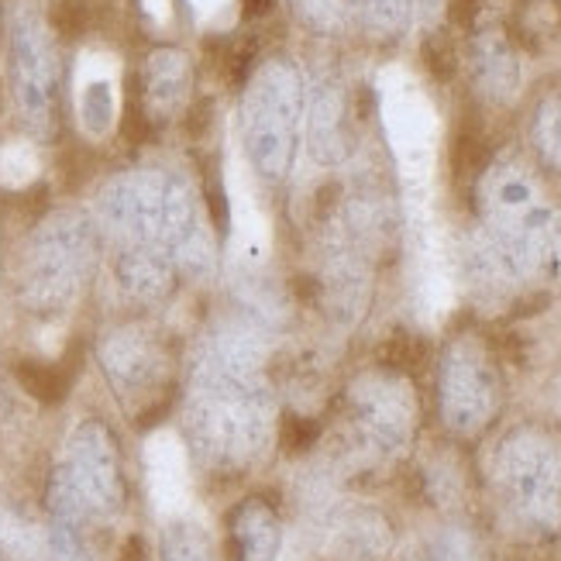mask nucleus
<instances>
[{"mask_svg":"<svg viewBox=\"0 0 561 561\" xmlns=\"http://www.w3.org/2000/svg\"><path fill=\"white\" fill-rule=\"evenodd\" d=\"M265 328L234 317L207 331L183 386V437L197 469L214 479L249 476L279 431Z\"/></svg>","mask_w":561,"mask_h":561,"instance_id":"f257e3e1","label":"nucleus"},{"mask_svg":"<svg viewBox=\"0 0 561 561\" xmlns=\"http://www.w3.org/2000/svg\"><path fill=\"white\" fill-rule=\"evenodd\" d=\"M476 234L510 286L561 276V207L524 159H490L476 180Z\"/></svg>","mask_w":561,"mask_h":561,"instance_id":"f03ea898","label":"nucleus"},{"mask_svg":"<svg viewBox=\"0 0 561 561\" xmlns=\"http://www.w3.org/2000/svg\"><path fill=\"white\" fill-rule=\"evenodd\" d=\"M341 466L373 472L410 455L421 431V397L397 365H373L348 379L341 397Z\"/></svg>","mask_w":561,"mask_h":561,"instance_id":"7ed1b4c3","label":"nucleus"},{"mask_svg":"<svg viewBox=\"0 0 561 561\" xmlns=\"http://www.w3.org/2000/svg\"><path fill=\"white\" fill-rule=\"evenodd\" d=\"M490 485L503 520L527 541L561 534V434L545 424L510 427L490 455Z\"/></svg>","mask_w":561,"mask_h":561,"instance_id":"20e7f679","label":"nucleus"},{"mask_svg":"<svg viewBox=\"0 0 561 561\" xmlns=\"http://www.w3.org/2000/svg\"><path fill=\"white\" fill-rule=\"evenodd\" d=\"M307 114V80L289 56H270L241 93V141L265 183H286L297 165L300 125Z\"/></svg>","mask_w":561,"mask_h":561,"instance_id":"39448f33","label":"nucleus"},{"mask_svg":"<svg viewBox=\"0 0 561 561\" xmlns=\"http://www.w3.org/2000/svg\"><path fill=\"white\" fill-rule=\"evenodd\" d=\"M101 262V228L83 210H56L38 221L21 262V304L32 313L66 310Z\"/></svg>","mask_w":561,"mask_h":561,"instance_id":"423d86ee","label":"nucleus"},{"mask_svg":"<svg viewBox=\"0 0 561 561\" xmlns=\"http://www.w3.org/2000/svg\"><path fill=\"white\" fill-rule=\"evenodd\" d=\"M8 83L18 121L32 138L53 141L62 121V62L32 0H18L8 21Z\"/></svg>","mask_w":561,"mask_h":561,"instance_id":"0eeeda50","label":"nucleus"},{"mask_svg":"<svg viewBox=\"0 0 561 561\" xmlns=\"http://www.w3.org/2000/svg\"><path fill=\"white\" fill-rule=\"evenodd\" d=\"M506 400L503 369L476 331L455 334L437 358V417L455 442H476L490 431Z\"/></svg>","mask_w":561,"mask_h":561,"instance_id":"6e6552de","label":"nucleus"},{"mask_svg":"<svg viewBox=\"0 0 561 561\" xmlns=\"http://www.w3.org/2000/svg\"><path fill=\"white\" fill-rule=\"evenodd\" d=\"M96 362L114 389V397L125 407H138L152 413L165 403V393L173 389L176 365L169 355L165 341L145 324H117L96 341Z\"/></svg>","mask_w":561,"mask_h":561,"instance_id":"1a4fd4ad","label":"nucleus"},{"mask_svg":"<svg viewBox=\"0 0 561 561\" xmlns=\"http://www.w3.org/2000/svg\"><path fill=\"white\" fill-rule=\"evenodd\" d=\"M56 469L62 472L72 496L83 503L93 524L111 520L125 510L128 503L125 466H121L117 437L104 421L87 417L72 427L62 461Z\"/></svg>","mask_w":561,"mask_h":561,"instance_id":"9d476101","label":"nucleus"},{"mask_svg":"<svg viewBox=\"0 0 561 561\" xmlns=\"http://www.w3.org/2000/svg\"><path fill=\"white\" fill-rule=\"evenodd\" d=\"M376 289V255L365 252L334 221L324 225L321 265H317V304L334 328L365 321Z\"/></svg>","mask_w":561,"mask_h":561,"instance_id":"9b49d317","label":"nucleus"},{"mask_svg":"<svg viewBox=\"0 0 561 561\" xmlns=\"http://www.w3.org/2000/svg\"><path fill=\"white\" fill-rule=\"evenodd\" d=\"M169 193V169H131L117 173L96 193L93 221L101 234L114 238L117 245L131 241H152L162 245V214Z\"/></svg>","mask_w":561,"mask_h":561,"instance_id":"f8f14e48","label":"nucleus"},{"mask_svg":"<svg viewBox=\"0 0 561 561\" xmlns=\"http://www.w3.org/2000/svg\"><path fill=\"white\" fill-rule=\"evenodd\" d=\"M307 145L313 162L341 165L355 152V125H352V90L337 77L317 80L307 104Z\"/></svg>","mask_w":561,"mask_h":561,"instance_id":"ddd939ff","label":"nucleus"},{"mask_svg":"<svg viewBox=\"0 0 561 561\" xmlns=\"http://www.w3.org/2000/svg\"><path fill=\"white\" fill-rule=\"evenodd\" d=\"M193 93V59L176 45H159L145 56L141 66V96L138 107L149 125L173 121Z\"/></svg>","mask_w":561,"mask_h":561,"instance_id":"4468645a","label":"nucleus"},{"mask_svg":"<svg viewBox=\"0 0 561 561\" xmlns=\"http://www.w3.org/2000/svg\"><path fill=\"white\" fill-rule=\"evenodd\" d=\"M114 283L131 304L159 307L173 297L180 283V270L173 255L152 241H131V245H117L114 252Z\"/></svg>","mask_w":561,"mask_h":561,"instance_id":"2eb2a0df","label":"nucleus"},{"mask_svg":"<svg viewBox=\"0 0 561 561\" xmlns=\"http://www.w3.org/2000/svg\"><path fill=\"white\" fill-rule=\"evenodd\" d=\"M469 80L485 104H510L520 90V56L500 24H482L469 38Z\"/></svg>","mask_w":561,"mask_h":561,"instance_id":"dca6fc26","label":"nucleus"},{"mask_svg":"<svg viewBox=\"0 0 561 561\" xmlns=\"http://www.w3.org/2000/svg\"><path fill=\"white\" fill-rule=\"evenodd\" d=\"M283 548V517L273 500L245 496L228 514L231 561H276Z\"/></svg>","mask_w":561,"mask_h":561,"instance_id":"f3484780","label":"nucleus"},{"mask_svg":"<svg viewBox=\"0 0 561 561\" xmlns=\"http://www.w3.org/2000/svg\"><path fill=\"white\" fill-rule=\"evenodd\" d=\"M393 548V530L379 510H345L334 520V551L341 561H382Z\"/></svg>","mask_w":561,"mask_h":561,"instance_id":"a211bd4d","label":"nucleus"},{"mask_svg":"<svg viewBox=\"0 0 561 561\" xmlns=\"http://www.w3.org/2000/svg\"><path fill=\"white\" fill-rule=\"evenodd\" d=\"M403 561H485V548L472 524L445 520L417 534L407 545Z\"/></svg>","mask_w":561,"mask_h":561,"instance_id":"6ab92c4d","label":"nucleus"},{"mask_svg":"<svg viewBox=\"0 0 561 561\" xmlns=\"http://www.w3.org/2000/svg\"><path fill=\"white\" fill-rule=\"evenodd\" d=\"M530 145L548 173L561 176V90L545 93L530 114Z\"/></svg>","mask_w":561,"mask_h":561,"instance_id":"aec40b11","label":"nucleus"},{"mask_svg":"<svg viewBox=\"0 0 561 561\" xmlns=\"http://www.w3.org/2000/svg\"><path fill=\"white\" fill-rule=\"evenodd\" d=\"M0 554L8 561H38L45 554V534L8 503H0Z\"/></svg>","mask_w":561,"mask_h":561,"instance_id":"412c9836","label":"nucleus"},{"mask_svg":"<svg viewBox=\"0 0 561 561\" xmlns=\"http://www.w3.org/2000/svg\"><path fill=\"white\" fill-rule=\"evenodd\" d=\"M159 561H217L207 530L193 520L165 524L159 541Z\"/></svg>","mask_w":561,"mask_h":561,"instance_id":"4be33fe9","label":"nucleus"},{"mask_svg":"<svg viewBox=\"0 0 561 561\" xmlns=\"http://www.w3.org/2000/svg\"><path fill=\"white\" fill-rule=\"evenodd\" d=\"M289 4L310 32L328 35V38L345 35L355 18L352 0H289Z\"/></svg>","mask_w":561,"mask_h":561,"instance_id":"5701e85b","label":"nucleus"},{"mask_svg":"<svg viewBox=\"0 0 561 561\" xmlns=\"http://www.w3.org/2000/svg\"><path fill=\"white\" fill-rule=\"evenodd\" d=\"M352 11L373 35L397 38L400 32H407L413 0H352Z\"/></svg>","mask_w":561,"mask_h":561,"instance_id":"b1692460","label":"nucleus"},{"mask_svg":"<svg viewBox=\"0 0 561 561\" xmlns=\"http://www.w3.org/2000/svg\"><path fill=\"white\" fill-rule=\"evenodd\" d=\"M18 379L32 397H38L45 403H53L66 393V376L56 369V365H45V362H21Z\"/></svg>","mask_w":561,"mask_h":561,"instance_id":"393cba45","label":"nucleus"},{"mask_svg":"<svg viewBox=\"0 0 561 561\" xmlns=\"http://www.w3.org/2000/svg\"><path fill=\"white\" fill-rule=\"evenodd\" d=\"M427 493L437 506H458L461 493H466V479L451 461H434V466H427Z\"/></svg>","mask_w":561,"mask_h":561,"instance_id":"a878e982","label":"nucleus"},{"mask_svg":"<svg viewBox=\"0 0 561 561\" xmlns=\"http://www.w3.org/2000/svg\"><path fill=\"white\" fill-rule=\"evenodd\" d=\"M83 121L93 135H104L114 121V101H111V87L107 83H90L83 93Z\"/></svg>","mask_w":561,"mask_h":561,"instance_id":"bb28decb","label":"nucleus"},{"mask_svg":"<svg viewBox=\"0 0 561 561\" xmlns=\"http://www.w3.org/2000/svg\"><path fill=\"white\" fill-rule=\"evenodd\" d=\"M424 62L434 72L437 80H451L455 69H458V56H455V45L448 42V35H427L424 42Z\"/></svg>","mask_w":561,"mask_h":561,"instance_id":"cd10ccee","label":"nucleus"},{"mask_svg":"<svg viewBox=\"0 0 561 561\" xmlns=\"http://www.w3.org/2000/svg\"><path fill=\"white\" fill-rule=\"evenodd\" d=\"M241 8H245V18H262L273 11V0H241Z\"/></svg>","mask_w":561,"mask_h":561,"instance_id":"c85d7f7f","label":"nucleus"}]
</instances>
